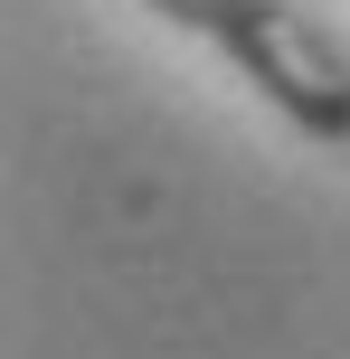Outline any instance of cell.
I'll use <instances>...</instances> for the list:
<instances>
[{"instance_id": "obj_1", "label": "cell", "mask_w": 350, "mask_h": 359, "mask_svg": "<svg viewBox=\"0 0 350 359\" xmlns=\"http://www.w3.org/2000/svg\"><path fill=\"white\" fill-rule=\"evenodd\" d=\"M218 57L303 133V142H350V48L294 0H237V19L218 29Z\"/></svg>"}, {"instance_id": "obj_2", "label": "cell", "mask_w": 350, "mask_h": 359, "mask_svg": "<svg viewBox=\"0 0 350 359\" xmlns=\"http://www.w3.org/2000/svg\"><path fill=\"white\" fill-rule=\"evenodd\" d=\"M142 10H161L170 29H189V38H208V48H218V29L237 19V0H142Z\"/></svg>"}]
</instances>
